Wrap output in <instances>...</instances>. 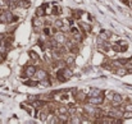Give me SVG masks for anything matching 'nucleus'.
I'll list each match as a JSON object with an SVG mask.
<instances>
[{
	"label": "nucleus",
	"mask_w": 132,
	"mask_h": 124,
	"mask_svg": "<svg viewBox=\"0 0 132 124\" xmlns=\"http://www.w3.org/2000/svg\"><path fill=\"white\" fill-rule=\"evenodd\" d=\"M56 77H58V81L65 82V81H68V79L72 77V70H71L69 68H67V67H62L60 69H58Z\"/></svg>",
	"instance_id": "1"
},
{
	"label": "nucleus",
	"mask_w": 132,
	"mask_h": 124,
	"mask_svg": "<svg viewBox=\"0 0 132 124\" xmlns=\"http://www.w3.org/2000/svg\"><path fill=\"white\" fill-rule=\"evenodd\" d=\"M84 111H85L87 115H90V117H96V115L100 113V110L96 108V105H94V104H90V102H87V104L85 105V108H84Z\"/></svg>",
	"instance_id": "2"
},
{
	"label": "nucleus",
	"mask_w": 132,
	"mask_h": 124,
	"mask_svg": "<svg viewBox=\"0 0 132 124\" xmlns=\"http://www.w3.org/2000/svg\"><path fill=\"white\" fill-rule=\"evenodd\" d=\"M54 41H55V43H58V45H64L68 40H67V36H65V33L63 31L62 32L58 31L56 33H54Z\"/></svg>",
	"instance_id": "3"
},
{
	"label": "nucleus",
	"mask_w": 132,
	"mask_h": 124,
	"mask_svg": "<svg viewBox=\"0 0 132 124\" xmlns=\"http://www.w3.org/2000/svg\"><path fill=\"white\" fill-rule=\"evenodd\" d=\"M34 79H36L37 82H43L45 79H47V72L45 69H37L32 77Z\"/></svg>",
	"instance_id": "4"
},
{
	"label": "nucleus",
	"mask_w": 132,
	"mask_h": 124,
	"mask_svg": "<svg viewBox=\"0 0 132 124\" xmlns=\"http://www.w3.org/2000/svg\"><path fill=\"white\" fill-rule=\"evenodd\" d=\"M105 101V96L100 95V96H88L87 97V102L94 104V105H101Z\"/></svg>",
	"instance_id": "5"
},
{
	"label": "nucleus",
	"mask_w": 132,
	"mask_h": 124,
	"mask_svg": "<svg viewBox=\"0 0 132 124\" xmlns=\"http://www.w3.org/2000/svg\"><path fill=\"white\" fill-rule=\"evenodd\" d=\"M123 100H125V97H123L122 95H119V93L114 92V93H113V96H112V99H110L109 101L112 102V105H113V106H119V105L123 102Z\"/></svg>",
	"instance_id": "6"
},
{
	"label": "nucleus",
	"mask_w": 132,
	"mask_h": 124,
	"mask_svg": "<svg viewBox=\"0 0 132 124\" xmlns=\"http://www.w3.org/2000/svg\"><path fill=\"white\" fill-rule=\"evenodd\" d=\"M69 92H71V91H64V92H62V93L58 96V99H59L62 102H71V101H73V100H75V96H72Z\"/></svg>",
	"instance_id": "7"
},
{
	"label": "nucleus",
	"mask_w": 132,
	"mask_h": 124,
	"mask_svg": "<svg viewBox=\"0 0 132 124\" xmlns=\"http://www.w3.org/2000/svg\"><path fill=\"white\" fill-rule=\"evenodd\" d=\"M36 70H37V68H36L35 65H27V67L24 68V70H23L24 78H32Z\"/></svg>",
	"instance_id": "8"
},
{
	"label": "nucleus",
	"mask_w": 132,
	"mask_h": 124,
	"mask_svg": "<svg viewBox=\"0 0 132 124\" xmlns=\"http://www.w3.org/2000/svg\"><path fill=\"white\" fill-rule=\"evenodd\" d=\"M32 24H34V27H35V30L36 31H39L40 28L43 30V27H44V17H35L34 18V21H32Z\"/></svg>",
	"instance_id": "9"
},
{
	"label": "nucleus",
	"mask_w": 132,
	"mask_h": 124,
	"mask_svg": "<svg viewBox=\"0 0 132 124\" xmlns=\"http://www.w3.org/2000/svg\"><path fill=\"white\" fill-rule=\"evenodd\" d=\"M36 118H39L40 120H46V118H47V115H49V113H47V110L46 109H37V111H36Z\"/></svg>",
	"instance_id": "10"
},
{
	"label": "nucleus",
	"mask_w": 132,
	"mask_h": 124,
	"mask_svg": "<svg viewBox=\"0 0 132 124\" xmlns=\"http://www.w3.org/2000/svg\"><path fill=\"white\" fill-rule=\"evenodd\" d=\"M78 27H80V30L82 31V32H85V33H87L91 31V26L86 23V22H78Z\"/></svg>",
	"instance_id": "11"
},
{
	"label": "nucleus",
	"mask_w": 132,
	"mask_h": 124,
	"mask_svg": "<svg viewBox=\"0 0 132 124\" xmlns=\"http://www.w3.org/2000/svg\"><path fill=\"white\" fill-rule=\"evenodd\" d=\"M60 13H62V9H60V6L58 4L51 5V8H50V14L51 15H59Z\"/></svg>",
	"instance_id": "12"
},
{
	"label": "nucleus",
	"mask_w": 132,
	"mask_h": 124,
	"mask_svg": "<svg viewBox=\"0 0 132 124\" xmlns=\"http://www.w3.org/2000/svg\"><path fill=\"white\" fill-rule=\"evenodd\" d=\"M100 95H104V92L100 88H92L88 92V96H100Z\"/></svg>",
	"instance_id": "13"
},
{
	"label": "nucleus",
	"mask_w": 132,
	"mask_h": 124,
	"mask_svg": "<svg viewBox=\"0 0 132 124\" xmlns=\"http://www.w3.org/2000/svg\"><path fill=\"white\" fill-rule=\"evenodd\" d=\"M22 108H23V110H26L30 115H35V111H34V106H27L26 104H23L22 105Z\"/></svg>",
	"instance_id": "14"
},
{
	"label": "nucleus",
	"mask_w": 132,
	"mask_h": 124,
	"mask_svg": "<svg viewBox=\"0 0 132 124\" xmlns=\"http://www.w3.org/2000/svg\"><path fill=\"white\" fill-rule=\"evenodd\" d=\"M18 6L27 9V8L30 6V1H28V0H18Z\"/></svg>",
	"instance_id": "15"
},
{
	"label": "nucleus",
	"mask_w": 132,
	"mask_h": 124,
	"mask_svg": "<svg viewBox=\"0 0 132 124\" xmlns=\"http://www.w3.org/2000/svg\"><path fill=\"white\" fill-rule=\"evenodd\" d=\"M118 45H119V47H121V52H123V51H126V50L128 49L127 42H125V41H118Z\"/></svg>",
	"instance_id": "16"
},
{
	"label": "nucleus",
	"mask_w": 132,
	"mask_h": 124,
	"mask_svg": "<svg viewBox=\"0 0 132 124\" xmlns=\"http://www.w3.org/2000/svg\"><path fill=\"white\" fill-rule=\"evenodd\" d=\"M122 118H123V119H132V111H128V110H123Z\"/></svg>",
	"instance_id": "17"
},
{
	"label": "nucleus",
	"mask_w": 132,
	"mask_h": 124,
	"mask_svg": "<svg viewBox=\"0 0 132 124\" xmlns=\"http://www.w3.org/2000/svg\"><path fill=\"white\" fill-rule=\"evenodd\" d=\"M30 56H31V59H32V60H35V61H39V60H40L39 55H37L36 52H34V51H30Z\"/></svg>",
	"instance_id": "18"
},
{
	"label": "nucleus",
	"mask_w": 132,
	"mask_h": 124,
	"mask_svg": "<svg viewBox=\"0 0 132 124\" xmlns=\"http://www.w3.org/2000/svg\"><path fill=\"white\" fill-rule=\"evenodd\" d=\"M75 97H77V100H80V101H82V100H85L86 99V95L84 93V92H78Z\"/></svg>",
	"instance_id": "19"
},
{
	"label": "nucleus",
	"mask_w": 132,
	"mask_h": 124,
	"mask_svg": "<svg viewBox=\"0 0 132 124\" xmlns=\"http://www.w3.org/2000/svg\"><path fill=\"white\" fill-rule=\"evenodd\" d=\"M9 6V0H0V9Z\"/></svg>",
	"instance_id": "20"
},
{
	"label": "nucleus",
	"mask_w": 132,
	"mask_h": 124,
	"mask_svg": "<svg viewBox=\"0 0 132 124\" xmlns=\"http://www.w3.org/2000/svg\"><path fill=\"white\" fill-rule=\"evenodd\" d=\"M73 61H75V56H73V55H69V58L65 59V64H71V63H73Z\"/></svg>",
	"instance_id": "21"
},
{
	"label": "nucleus",
	"mask_w": 132,
	"mask_h": 124,
	"mask_svg": "<svg viewBox=\"0 0 132 124\" xmlns=\"http://www.w3.org/2000/svg\"><path fill=\"white\" fill-rule=\"evenodd\" d=\"M123 110H128V111H132V104H127V105L123 108Z\"/></svg>",
	"instance_id": "22"
},
{
	"label": "nucleus",
	"mask_w": 132,
	"mask_h": 124,
	"mask_svg": "<svg viewBox=\"0 0 132 124\" xmlns=\"http://www.w3.org/2000/svg\"><path fill=\"white\" fill-rule=\"evenodd\" d=\"M130 1H132V0H130Z\"/></svg>",
	"instance_id": "23"
}]
</instances>
